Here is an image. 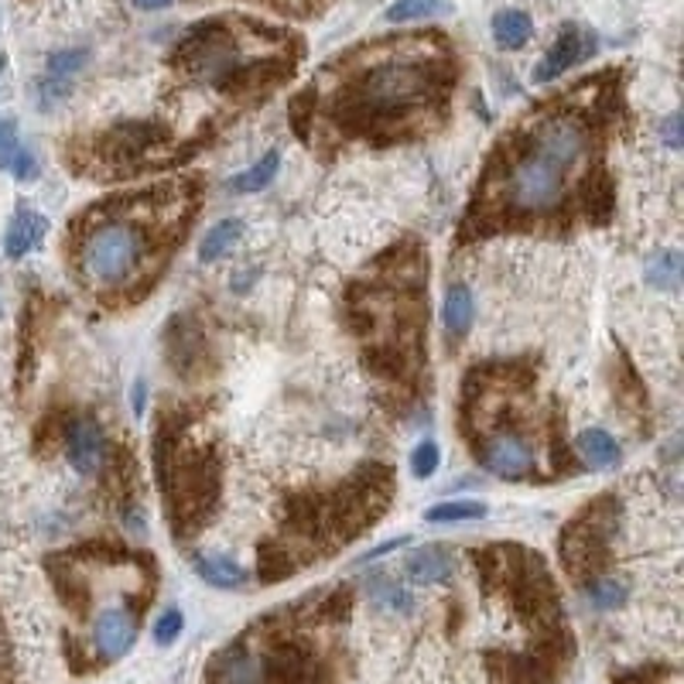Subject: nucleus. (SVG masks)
<instances>
[{
  "mask_svg": "<svg viewBox=\"0 0 684 684\" xmlns=\"http://www.w3.org/2000/svg\"><path fill=\"white\" fill-rule=\"evenodd\" d=\"M328 107L357 134H387L408 127L411 117L439 110L452 86V56L442 38L418 35L349 52L328 69Z\"/></svg>",
  "mask_w": 684,
  "mask_h": 684,
  "instance_id": "f257e3e1",
  "label": "nucleus"
},
{
  "mask_svg": "<svg viewBox=\"0 0 684 684\" xmlns=\"http://www.w3.org/2000/svg\"><path fill=\"white\" fill-rule=\"evenodd\" d=\"M596 131L586 113L559 110L538 117L517 155L500 171V202L517 216H541L562 206L575 168L589 165Z\"/></svg>",
  "mask_w": 684,
  "mask_h": 684,
  "instance_id": "f03ea898",
  "label": "nucleus"
},
{
  "mask_svg": "<svg viewBox=\"0 0 684 684\" xmlns=\"http://www.w3.org/2000/svg\"><path fill=\"white\" fill-rule=\"evenodd\" d=\"M291 59L295 41L288 35L240 17L195 24L175 52V65L185 69L192 83L226 93L277 83L291 72Z\"/></svg>",
  "mask_w": 684,
  "mask_h": 684,
  "instance_id": "7ed1b4c3",
  "label": "nucleus"
},
{
  "mask_svg": "<svg viewBox=\"0 0 684 684\" xmlns=\"http://www.w3.org/2000/svg\"><path fill=\"white\" fill-rule=\"evenodd\" d=\"M147 257V233L131 219H107L89 230L83 243V271L99 288H120L134 281Z\"/></svg>",
  "mask_w": 684,
  "mask_h": 684,
  "instance_id": "20e7f679",
  "label": "nucleus"
},
{
  "mask_svg": "<svg viewBox=\"0 0 684 684\" xmlns=\"http://www.w3.org/2000/svg\"><path fill=\"white\" fill-rule=\"evenodd\" d=\"M137 623L127 605H104L93 620V650L99 661H120V657L134 647Z\"/></svg>",
  "mask_w": 684,
  "mask_h": 684,
  "instance_id": "39448f33",
  "label": "nucleus"
},
{
  "mask_svg": "<svg viewBox=\"0 0 684 684\" xmlns=\"http://www.w3.org/2000/svg\"><path fill=\"white\" fill-rule=\"evenodd\" d=\"M479 459L490 472H496L500 479H524L535 472L538 466V455H535V445H530L524 435L517 432H500L493 435L483 452H479Z\"/></svg>",
  "mask_w": 684,
  "mask_h": 684,
  "instance_id": "423d86ee",
  "label": "nucleus"
},
{
  "mask_svg": "<svg viewBox=\"0 0 684 684\" xmlns=\"http://www.w3.org/2000/svg\"><path fill=\"white\" fill-rule=\"evenodd\" d=\"M107 455V439L99 432V424L93 418H80L69 424L65 432V459L69 466L80 472V476H93L99 469Z\"/></svg>",
  "mask_w": 684,
  "mask_h": 684,
  "instance_id": "0eeeda50",
  "label": "nucleus"
},
{
  "mask_svg": "<svg viewBox=\"0 0 684 684\" xmlns=\"http://www.w3.org/2000/svg\"><path fill=\"white\" fill-rule=\"evenodd\" d=\"M592 52V41L581 35V28H575V24H565V32L559 35V41H554L548 48V56L538 62L535 69V83L544 86V83H554L559 75H565L578 59H586Z\"/></svg>",
  "mask_w": 684,
  "mask_h": 684,
  "instance_id": "6e6552de",
  "label": "nucleus"
},
{
  "mask_svg": "<svg viewBox=\"0 0 684 684\" xmlns=\"http://www.w3.org/2000/svg\"><path fill=\"white\" fill-rule=\"evenodd\" d=\"M48 233V219L35 209H17L4 230V253L11 261L28 257V253L45 240Z\"/></svg>",
  "mask_w": 684,
  "mask_h": 684,
  "instance_id": "1a4fd4ad",
  "label": "nucleus"
},
{
  "mask_svg": "<svg viewBox=\"0 0 684 684\" xmlns=\"http://www.w3.org/2000/svg\"><path fill=\"white\" fill-rule=\"evenodd\" d=\"M0 171H11L17 182L38 179V158L21 144L14 120H0Z\"/></svg>",
  "mask_w": 684,
  "mask_h": 684,
  "instance_id": "9d476101",
  "label": "nucleus"
},
{
  "mask_svg": "<svg viewBox=\"0 0 684 684\" xmlns=\"http://www.w3.org/2000/svg\"><path fill=\"white\" fill-rule=\"evenodd\" d=\"M404 572H408V578L418 581V586H439V581L452 578V559L442 548H421V551L408 554Z\"/></svg>",
  "mask_w": 684,
  "mask_h": 684,
  "instance_id": "9b49d317",
  "label": "nucleus"
},
{
  "mask_svg": "<svg viewBox=\"0 0 684 684\" xmlns=\"http://www.w3.org/2000/svg\"><path fill=\"white\" fill-rule=\"evenodd\" d=\"M575 448L581 459H586L589 469H613L620 463V445L610 432H602V428H586V432H578Z\"/></svg>",
  "mask_w": 684,
  "mask_h": 684,
  "instance_id": "f8f14e48",
  "label": "nucleus"
},
{
  "mask_svg": "<svg viewBox=\"0 0 684 684\" xmlns=\"http://www.w3.org/2000/svg\"><path fill=\"white\" fill-rule=\"evenodd\" d=\"M472 315H476L472 291H469L466 285L448 288L445 305H442V325H445V333H448L452 339L466 336V333H469V325H472Z\"/></svg>",
  "mask_w": 684,
  "mask_h": 684,
  "instance_id": "ddd939ff",
  "label": "nucleus"
},
{
  "mask_svg": "<svg viewBox=\"0 0 684 684\" xmlns=\"http://www.w3.org/2000/svg\"><path fill=\"white\" fill-rule=\"evenodd\" d=\"M195 572L202 581H209L216 589H243L247 586V572L233 559H219V554H199Z\"/></svg>",
  "mask_w": 684,
  "mask_h": 684,
  "instance_id": "4468645a",
  "label": "nucleus"
},
{
  "mask_svg": "<svg viewBox=\"0 0 684 684\" xmlns=\"http://www.w3.org/2000/svg\"><path fill=\"white\" fill-rule=\"evenodd\" d=\"M530 35H535V21H530V14H524V11H500L493 17V38L500 48H506V52L524 48L530 41Z\"/></svg>",
  "mask_w": 684,
  "mask_h": 684,
  "instance_id": "2eb2a0df",
  "label": "nucleus"
},
{
  "mask_svg": "<svg viewBox=\"0 0 684 684\" xmlns=\"http://www.w3.org/2000/svg\"><path fill=\"white\" fill-rule=\"evenodd\" d=\"M240 233H243V223L240 219H219L213 230L202 237V243H199V261L202 264L219 261L223 253H230V247L240 240Z\"/></svg>",
  "mask_w": 684,
  "mask_h": 684,
  "instance_id": "dca6fc26",
  "label": "nucleus"
},
{
  "mask_svg": "<svg viewBox=\"0 0 684 684\" xmlns=\"http://www.w3.org/2000/svg\"><path fill=\"white\" fill-rule=\"evenodd\" d=\"M277 168H281V155H277V151H267V155H264L257 165H250L243 175H237V179L230 182V189H233V192H240V195L264 192V189L274 182Z\"/></svg>",
  "mask_w": 684,
  "mask_h": 684,
  "instance_id": "f3484780",
  "label": "nucleus"
},
{
  "mask_svg": "<svg viewBox=\"0 0 684 684\" xmlns=\"http://www.w3.org/2000/svg\"><path fill=\"white\" fill-rule=\"evenodd\" d=\"M452 4L448 0H394L387 8V21L391 24H411V21H424L435 14H448Z\"/></svg>",
  "mask_w": 684,
  "mask_h": 684,
  "instance_id": "a211bd4d",
  "label": "nucleus"
},
{
  "mask_svg": "<svg viewBox=\"0 0 684 684\" xmlns=\"http://www.w3.org/2000/svg\"><path fill=\"white\" fill-rule=\"evenodd\" d=\"M647 281L661 291H674L681 285V253L677 250H661L657 257L647 261Z\"/></svg>",
  "mask_w": 684,
  "mask_h": 684,
  "instance_id": "6ab92c4d",
  "label": "nucleus"
},
{
  "mask_svg": "<svg viewBox=\"0 0 684 684\" xmlns=\"http://www.w3.org/2000/svg\"><path fill=\"white\" fill-rule=\"evenodd\" d=\"M586 596H589V602L596 605V610H620V605H626V599H629V589L623 586L620 578L599 575L586 586Z\"/></svg>",
  "mask_w": 684,
  "mask_h": 684,
  "instance_id": "aec40b11",
  "label": "nucleus"
},
{
  "mask_svg": "<svg viewBox=\"0 0 684 684\" xmlns=\"http://www.w3.org/2000/svg\"><path fill=\"white\" fill-rule=\"evenodd\" d=\"M490 511L479 500H452V503H439L432 506L424 517L432 524H455V520H483Z\"/></svg>",
  "mask_w": 684,
  "mask_h": 684,
  "instance_id": "412c9836",
  "label": "nucleus"
},
{
  "mask_svg": "<svg viewBox=\"0 0 684 684\" xmlns=\"http://www.w3.org/2000/svg\"><path fill=\"white\" fill-rule=\"evenodd\" d=\"M370 596H373V602L384 605V610H397V613H408L415 605L411 592L400 589L391 578H370Z\"/></svg>",
  "mask_w": 684,
  "mask_h": 684,
  "instance_id": "4be33fe9",
  "label": "nucleus"
},
{
  "mask_svg": "<svg viewBox=\"0 0 684 684\" xmlns=\"http://www.w3.org/2000/svg\"><path fill=\"white\" fill-rule=\"evenodd\" d=\"M86 65V52L83 48H69V52H56L52 59H48V80H62L69 83L72 72H80Z\"/></svg>",
  "mask_w": 684,
  "mask_h": 684,
  "instance_id": "5701e85b",
  "label": "nucleus"
},
{
  "mask_svg": "<svg viewBox=\"0 0 684 684\" xmlns=\"http://www.w3.org/2000/svg\"><path fill=\"white\" fill-rule=\"evenodd\" d=\"M439 463H442V452L432 439H424L415 452H411V472L418 479H428L432 472H439Z\"/></svg>",
  "mask_w": 684,
  "mask_h": 684,
  "instance_id": "b1692460",
  "label": "nucleus"
},
{
  "mask_svg": "<svg viewBox=\"0 0 684 684\" xmlns=\"http://www.w3.org/2000/svg\"><path fill=\"white\" fill-rule=\"evenodd\" d=\"M182 626H185V620H182V613H179V610H165V613H161V620L155 623V640H158L161 647L175 644V640H179Z\"/></svg>",
  "mask_w": 684,
  "mask_h": 684,
  "instance_id": "393cba45",
  "label": "nucleus"
},
{
  "mask_svg": "<svg viewBox=\"0 0 684 684\" xmlns=\"http://www.w3.org/2000/svg\"><path fill=\"white\" fill-rule=\"evenodd\" d=\"M664 137H668L671 147H681V117H671V120L664 123Z\"/></svg>",
  "mask_w": 684,
  "mask_h": 684,
  "instance_id": "a878e982",
  "label": "nucleus"
},
{
  "mask_svg": "<svg viewBox=\"0 0 684 684\" xmlns=\"http://www.w3.org/2000/svg\"><path fill=\"white\" fill-rule=\"evenodd\" d=\"M134 4H137L141 11H161V8L171 4V0H134Z\"/></svg>",
  "mask_w": 684,
  "mask_h": 684,
  "instance_id": "bb28decb",
  "label": "nucleus"
},
{
  "mask_svg": "<svg viewBox=\"0 0 684 684\" xmlns=\"http://www.w3.org/2000/svg\"><path fill=\"white\" fill-rule=\"evenodd\" d=\"M134 411L137 415L144 411V384H137V391H134Z\"/></svg>",
  "mask_w": 684,
  "mask_h": 684,
  "instance_id": "cd10ccee",
  "label": "nucleus"
},
{
  "mask_svg": "<svg viewBox=\"0 0 684 684\" xmlns=\"http://www.w3.org/2000/svg\"><path fill=\"white\" fill-rule=\"evenodd\" d=\"M267 4H285V0H267Z\"/></svg>",
  "mask_w": 684,
  "mask_h": 684,
  "instance_id": "c85d7f7f",
  "label": "nucleus"
}]
</instances>
